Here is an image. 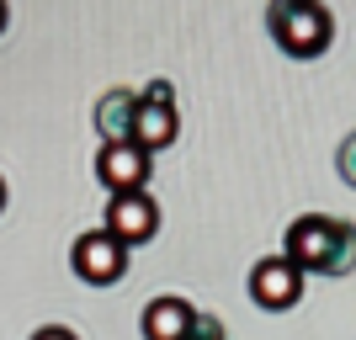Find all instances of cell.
<instances>
[{
	"label": "cell",
	"mask_w": 356,
	"mask_h": 340,
	"mask_svg": "<svg viewBox=\"0 0 356 340\" xmlns=\"http://www.w3.org/2000/svg\"><path fill=\"white\" fill-rule=\"evenodd\" d=\"M102 229L118 239V245L138 250V245H149V239L160 234V207H154V197H149V192H122V197L106 202Z\"/></svg>",
	"instance_id": "cell-5"
},
{
	"label": "cell",
	"mask_w": 356,
	"mask_h": 340,
	"mask_svg": "<svg viewBox=\"0 0 356 340\" xmlns=\"http://www.w3.org/2000/svg\"><path fill=\"white\" fill-rule=\"evenodd\" d=\"M181 133V118H176V86L170 80H149L144 96H138V128H134V144L138 149H170Z\"/></svg>",
	"instance_id": "cell-4"
},
{
	"label": "cell",
	"mask_w": 356,
	"mask_h": 340,
	"mask_svg": "<svg viewBox=\"0 0 356 340\" xmlns=\"http://www.w3.org/2000/svg\"><path fill=\"white\" fill-rule=\"evenodd\" d=\"M266 27L277 38L282 54L293 59H319L330 48V32H335V16L325 6H303V0H282V6H271L266 11Z\"/></svg>",
	"instance_id": "cell-2"
},
{
	"label": "cell",
	"mask_w": 356,
	"mask_h": 340,
	"mask_svg": "<svg viewBox=\"0 0 356 340\" xmlns=\"http://www.w3.org/2000/svg\"><path fill=\"white\" fill-rule=\"evenodd\" d=\"M149 176H154V154L138 144H106L96 154V181H102L112 197L122 192H149Z\"/></svg>",
	"instance_id": "cell-7"
},
{
	"label": "cell",
	"mask_w": 356,
	"mask_h": 340,
	"mask_svg": "<svg viewBox=\"0 0 356 340\" xmlns=\"http://www.w3.org/2000/svg\"><path fill=\"white\" fill-rule=\"evenodd\" d=\"M70 266L86 287H118L128 277V245H118L106 229H86L70 250Z\"/></svg>",
	"instance_id": "cell-3"
},
{
	"label": "cell",
	"mask_w": 356,
	"mask_h": 340,
	"mask_svg": "<svg viewBox=\"0 0 356 340\" xmlns=\"http://www.w3.org/2000/svg\"><path fill=\"white\" fill-rule=\"evenodd\" d=\"M303 298V271L287 261V255H266L250 266V303L266 314H282Z\"/></svg>",
	"instance_id": "cell-6"
},
{
	"label": "cell",
	"mask_w": 356,
	"mask_h": 340,
	"mask_svg": "<svg viewBox=\"0 0 356 340\" xmlns=\"http://www.w3.org/2000/svg\"><path fill=\"white\" fill-rule=\"evenodd\" d=\"M192 330H197V303L176 293H160L144 309V340H192Z\"/></svg>",
	"instance_id": "cell-9"
},
{
	"label": "cell",
	"mask_w": 356,
	"mask_h": 340,
	"mask_svg": "<svg viewBox=\"0 0 356 340\" xmlns=\"http://www.w3.org/2000/svg\"><path fill=\"white\" fill-rule=\"evenodd\" d=\"M0 32H6V6H0Z\"/></svg>",
	"instance_id": "cell-13"
},
{
	"label": "cell",
	"mask_w": 356,
	"mask_h": 340,
	"mask_svg": "<svg viewBox=\"0 0 356 340\" xmlns=\"http://www.w3.org/2000/svg\"><path fill=\"white\" fill-rule=\"evenodd\" d=\"M282 255L303 277H351L356 271V223L330 218V213H309V218L287 223Z\"/></svg>",
	"instance_id": "cell-1"
},
{
	"label": "cell",
	"mask_w": 356,
	"mask_h": 340,
	"mask_svg": "<svg viewBox=\"0 0 356 340\" xmlns=\"http://www.w3.org/2000/svg\"><path fill=\"white\" fill-rule=\"evenodd\" d=\"M335 176H341L346 186H356V133H346V144L335 149Z\"/></svg>",
	"instance_id": "cell-10"
},
{
	"label": "cell",
	"mask_w": 356,
	"mask_h": 340,
	"mask_svg": "<svg viewBox=\"0 0 356 340\" xmlns=\"http://www.w3.org/2000/svg\"><path fill=\"white\" fill-rule=\"evenodd\" d=\"M90 122H96V138H102V149H106V144H134V128H138V90L112 86L102 102H96Z\"/></svg>",
	"instance_id": "cell-8"
},
{
	"label": "cell",
	"mask_w": 356,
	"mask_h": 340,
	"mask_svg": "<svg viewBox=\"0 0 356 340\" xmlns=\"http://www.w3.org/2000/svg\"><path fill=\"white\" fill-rule=\"evenodd\" d=\"M0 207H6V181H0Z\"/></svg>",
	"instance_id": "cell-14"
},
{
	"label": "cell",
	"mask_w": 356,
	"mask_h": 340,
	"mask_svg": "<svg viewBox=\"0 0 356 340\" xmlns=\"http://www.w3.org/2000/svg\"><path fill=\"white\" fill-rule=\"evenodd\" d=\"M32 340H80L70 325H43V330H32Z\"/></svg>",
	"instance_id": "cell-12"
},
{
	"label": "cell",
	"mask_w": 356,
	"mask_h": 340,
	"mask_svg": "<svg viewBox=\"0 0 356 340\" xmlns=\"http://www.w3.org/2000/svg\"><path fill=\"white\" fill-rule=\"evenodd\" d=\"M192 340H229V330H223V319H218V314L197 309V330H192Z\"/></svg>",
	"instance_id": "cell-11"
}]
</instances>
